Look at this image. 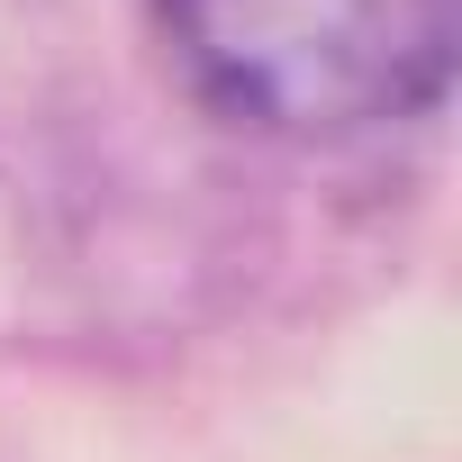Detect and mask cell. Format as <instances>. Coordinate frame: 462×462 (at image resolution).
Returning <instances> with one entry per match:
<instances>
[{
    "mask_svg": "<svg viewBox=\"0 0 462 462\" xmlns=\"http://www.w3.org/2000/svg\"><path fill=\"white\" fill-rule=\"evenodd\" d=\"M190 91L273 136H345L444 100L453 0H154Z\"/></svg>",
    "mask_w": 462,
    "mask_h": 462,
    "instance_id": "6da1fadb",
    "label": "cell"
}]
</instances>
